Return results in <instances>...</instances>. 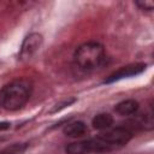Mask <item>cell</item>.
<instances>
[{"instance_id": "ba28073f", "label": "cell", "mask_w": 154, "mask_h": 154, "mask_svg": "<svg viewBox=\"0 0 154 154\" xmlns=\"http://www.w3.org/2000/svg\"><path fill=\"white\" fill-rule=\"evenodd\" d=\"M113 125V117L109 113H100L93 118V126L97 130H107Z\"/></svg>"}, {"instance_id": "5b68a950", "label": "cell", "mask_w": 154, "mask_h": 154, "mask_svg": "<svg viewBox=\"0 0 154 154\" xmlns=\"http://www.w3.org/2000/svg\"><path fill=\"white\" fill-rule=\"evenodd\" d=\"M43 38L41 34L37 32H32L30 35H28L20 47V52H19V58L22 60H28L30 59L42 46Z\"/></svg>"}, {"instance_id": "6da1fadb", "label": "cell", "mask_w": 154, "mask_h": 154, "mask_svg": "<svg viewBox=\"0 0 154 154\" xmlns=\"http://www.w3.org/2000/svg\"><path fill=\"white\" fill-rule=\"evenodd\" d=\"M32 85L26 79H17L0 90V106L7 111L22 108L30 99Z\"/></svg>"}, {"instance_id": "277c9868", "label": "cell", "mask_w": 154, "mask_h": 154, "mask_svg": "<svg viewBox=\"0 0 154 154\" xmlns=\"http://www.w3.org/2000/svg\"><path fill=\"white\" fill-rule=\"evenodd\" d=\"M146 67H147V65L144 63H135V64H130V65L123 66L119 70H117L113 73H111L103 82L105 83H113V82L120 81L123 78H129V77H134V76L141 75L146 70Z\"/></svg>"}, {"instance_id": "7a4b0ae2", "label": "cell", "mask_w": 154, "mask_h": 154, "mask_svg": "<svg viewBox=\"0 0 154 154\" xmlns=\"http://www.w3.org/2000/svg\"><path fill=\"white\" fill-rule=\"evenodd\" d=\"M76 64L85 71L101 67L106 61L103 47L97 42H87L81 45L75 52Z\"/></svg>"}, {"instance_id": "52a82bcc", "label": "cell", "mask_w": 154, "mask_h": 154, "mask_svg": "<svg viewBox=\"0 0 154 154\" xmlns=\"http://www.w3.org/2000/svg\"><path fill=\"white\" fill-rule=\"evenodd\" d=\"M138 106L140 105H138V102L136 100L129 99V100H124V101L117 103L114 109L120 116H131V114H135L137 112Z\"/></svg>"}, {"instance_id": "8fae6325", "label": "cell", "mask_w": 154, "mask_h": 154, "mask_svg": "<svg viewBox=\"0 0 154 154\" xmlns=\"http://www.w3.org/2000/svg\"><path fill=\"white\" fill-rule=\"evenodd\" d=\"M75 101H76V99H75V97L67 99V100L63 101L61 103H58V105H55V107H54L53 109H51V113H55V112H59V111H61L63 108H65L66 106H70L71 103H73Z\"/></svg>"}, {"instance_id": "3957f363", "label": "cell", "mask_w": 154, "mask_h": 154, "mask_svg": "<svg viewBox=\"0 0 154 154\" xmlns=\"http://www.w3.org/2000/svg\"><path fill=\"white\" fill-rule=\"evenodd\" d=\"M117 147L107 138L105 134H101L97 137L84 140L81 142L70 143L66 146V153L69 154H88V153H103L114 150Z\"/></svg>"}, {"instance_id": "7c38bea8", "label": "cell", "mask_w": 154, "mask_h": 154, "mask_svg": "<svg viewBox=\"0 0 154 154\" xmlns=\"http://www.w3.org/2000/svg\"><path fill=\"white\" fill-rule=\"evenodd\" d=\"M10 126H11V124L8 122H0V131L7 130V129H10Z\"/></svg>"}, {"instance_id": "9c48e42d", "label": "cell", "mask_w": 154, "mask_h": 154, "mask_svg": "<svg viewBox=\"0 0 154 154\" xmlns=\"http://www.w3.org/2000/svg\"><path fill=\"white\" fill-rule=\"evenodd\" d=\"M26 147V143H13L6 148L0 149V154H23Z\"/></svg>"}, {"instance_id": "8992f818", "label": "cell", "mask_w": 154, "mask_h": 154, "mask_svg": "<svg viewBox=\"0 0 154 154\" xmlns=\"http://www.w3.org/2000/svg\"><path fill=\"white\" fill-rule=\"evenodd\" d=\"M63 131L69 137H82L88 132V126L85 123L77 120V122L66 124Z\"/></svg>"}, {"instance_id": "30bf717a", "label": "cell", "mask_w": 154, "mask_h": 154, "mask_svg": "<svg viewBox=\"0 0 154 154\" xmlns=\"http://www.w3.org/2000/svg\"><path fill=\"white\" fill-rule=\"evenodd\" d=\"M136 5L141 10H146V11H152L154 8V2L152 0H140L136 1Z\"/></svg>"}]
</instances>
